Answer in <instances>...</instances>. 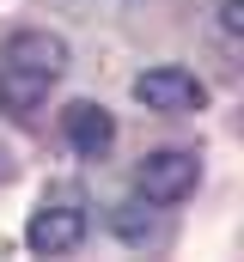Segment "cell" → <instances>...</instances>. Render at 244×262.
Returning a JSON list of instances; mask_svg holds the SVG:
<instances>
[{
    "mask_svg": "<svg viewBox=\"0 0 244 262\" xmlns=\"http://www.w3.org/2000/svg\"><path fill=\"white\" fill-rule=\"evenodd\" d=\"M220 37H226V43L244 37V0H220Z\"/></svg>",
    "mask_w": 244,
    "mask_h": 262,
    "instance_id": "cell-7",
    "label": "cell"
},
{
    "mask_svg": "<svg viewBox=\"0 0 244 262\" xmlns=\"http://www.w3.org/2000/svg\"><path fill=\"white\" fill-rule=\"evenodd\" d=\"M6 177H12V165H6V152H0V183H6Z\"/></svg>",
    "mask_w": 244,
    "mask_h": 262,
    "instance_id": "cell-8",
    "label": "cell"
},
{
    "mask_svg": "<svg viewBox=\"0 0 244 262\" xmlns=\"http://www.w3.org/2000/svg\"><path fill=\"white\" fill-rule=\"evenodd\" d=\"M195 183H201V152H189V146H159V152H147L134 165V195L153 201V207L189 201Z\"/></svg>",
    "mask_w": 244,
    "mask_h": 262,
    "instance_id": "cell-3",
    "label": "cell"
},
{
    "mask_svg": "<svg viewBox=\"0 0 244 262\" xmlns=\"http://www.w3.org/2000/svg\"><path fill=\"white\" fill-rule=\"evenodd\" d=\"M67 73V37L61 31H43V25H18L0 37V116L12 122H31L49 92Z\"/></svg>",
    "mask_w": 244,
    "mask_h": 262,
    "instance_id": "cell-1",
    "label": "cell"
},
{
    "mask_svg": "<svg viewBox=\"0 0 244 262\" xmlns=\"http://www.w3.org/2000/svg\"><path fill=\"white\" fill-rule=\"evenodd\" d=\"M110 226H116L122 244H134V250H147V244H165V238H171L153 213H140V201H122L116 213H110Z\"/></svg>",
    "mask_w": 244,
    "mask_h": 262,
    "instance_id": "cell-6",
    "label": "cell"
},
{
    "mask_svg": "<svg viewBox=\"0 0 244 262\" xmlns=\"http://www.w3.org/2000/svg\"><path fill=\"white\" fill-rule=\"evenodd\" d=\"M86 232H92L86 189L55 183L49 195L31 207V220H25V250H31V256H73V250L86 244Z\"/></svg>",
    "mask_w": 244,
    "mask_h": 262,
    "instance_id": "cell-2",
    "label": "cell"
},
{
    "mask_svg": "<svg viewBox=\"0 0 244 262\" xmlns=\"http://www.w3.org/2000/svg\"><path fill=\"white\" fill-rule=\"evenodd\" d=\"M128 92L153 116H195V110H208V85L189 67H147V73H134Z\"/></svg>",
    "mask_w": 244,
    "mask_h": 262,
    "instance_id": "cell-4",
    "label": "cell"
},
{
    "mask_svg": "<svg viewBox=\"0 0 244 262\" xmlns=\"http://www.w3.org/2000/svg\"><path fill=\"white\" fill-rule=\"evenodd\" d=\"M61 140L73 146V159H110V146H116V116H110L104 104H92V98H73V104L61 110Z\"/></svg>",
    "mask_w": 244,
    "mask_h": 262,
    "instance_id": "cell-5",
    "label": "cell"
}]
</instances>
